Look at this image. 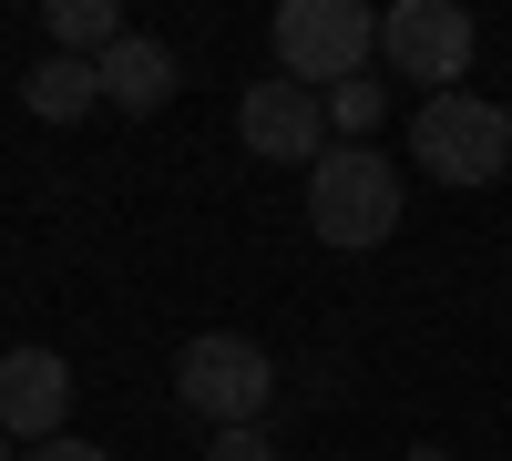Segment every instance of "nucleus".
Here are the masks:
<instances>
[{
    "mask_svg": "<svg viewBox=\"0 0 512 461\" xmlns=\"http://www.w3.org/2000/svg\"><path fill=\"white\" fill-rule=\"evenodd\" d=\"M318 103H328V134H338V144H369V134H379V113H390V93H379L369 72H359V82H338V93H318Z\"/></svg>",
    "mask_w": 512,
    "mask_h": 461,
    "instance_id": "nucleus-11",
    "label": "nucleus"
},
{
    "mask_svg": "<svg viewBox=\"0 0 512 461\" xmlns=\"http://www.w3.org/2000/svg\"><path fill=\"white\" fill-rule=\"evenodd\" d=\"M267 52H277L287 82L338 93V82H359V72L379 62V11H369V0H277Z\"/></svg>",
    "mask_w": 512,
    "mask_h": 461,
    "instance_id": "nucleus-2",
    "label": "nucleus"
},
{
    "mask_svg": "<svg viewBox=\"0 0 512 461\" xmlns=\"http://www.w3.org/2000/svg\"><path fill=\"white\" fill-rule=\"evenodd\" d=\"M62 410H72V359L62 349H0V431L21 451L62 441Z\"/></svg>",
    "mask_w": 512,
    "mask_h": 461,
    "instance_id": "nucleus-7",
    "label": "nucleus"
},
{
    "mask_svg": "<svg viewBox=\"0 0 512 461\" xmlns=\"http://www.w3.org/2000/svg\"><path fill=\"white\" fill-rule=\"evenodd\" d=\"M93 72H103V103H113V113H164V103H175V82H185L175 52H164L154 31H123Z\"/></svg>",
    "mask_w": 512,
    "mask_h": 461,
    "instance_id": "nucleus-8",
    "label": "nucleus"
},
{
    "mask_svg": "<svg viewBox=\"0 0 512 461\" xmlns=\"http://www.w3.org/2000/svg\"><path fill=\"white\" fill-rule=\"evenodd\" d=\"M472 11L461 0H390L379 11V62L400 82H431V93H461V72H472Z\"/></svg>",
    "mask_w": 512,
    "mask_h": 461,
    "instance_id": "nucleus-5",
    "label": "nucleus"
},
{
    "mask_svg": "<svg viewBox=\"0 0 512 461\" xmlns=\"http://www.w3.org/2000/svg\"><path fill=\"white\" fill-rule=\"evenodd\" d=\"M52 52H72V62H103L113 41H123V0H52Z\"/></svg>",
    "mask_w": 512,
    "mask_h": 461,
    "instance_id": "nucleus-10",
    "label": "nucleus"
},
{
    "mask_svg": "<svg viewBox=\"0 0 512 461\" xmlns=\"http://www.w3.org/2000/svg\"><path fill=\"white\" fill-rule=\"evenodd\" d=\"M21 461H113V451H103V441H72V431H62V441H41V451H21Z\"/></svg>",
    "mask_w": 512,
    "mask_h": 461,
    "instance_id": "nucleus-13",
    "label": "nucleus"
},
{
    "mask_svg": "<svg viewBox=\"0 0 512 461\" xmlns=\"http://www.w3.org/2000/svg\"><path fill=\"white\" fill-rule=\"evenodd\" d=\"M400 461H451V451H441V441H420V451H400Z\"/></svg>",
    "mask_w": 512,
    "mask_h": 461,
    "instance_id": "nucleus-14",
    "label": "nucleus"
},
{
    "mask_svg": "<svg viewBox=\"0 0 512 461\" xmlns=\"http://www.w3.org/2000/svg\"><path fill=\"white\" fill-rule=\"evenodd\" d=\"M175 400L195 421H216V431H246V421H267V400H277V359L256 339H236V328H205V339L175 349Z\"/></svg>",
    "mask_w": 512,
    "mask_h": 461,
    "instance_id": "nucleus-4",
    "label": "nucleus"
},
{
    "mask_svg": "<svg viewBox=\"0 0 512 461\" xmlns=\"http://www.w3.org/2000/svg\"><path fill=\"white\" fill-rule=\"evenodd\" d=\"M236 134L246 154H267V164H318L328 154V103L308 93V82H246V103H236Z\"/></svg>",
    "mask_w": 512,
    "mask_h": 461,
    "instance_id": "nucleus-6",
    "label": "nucleus"
},
{
    "mask_svg": "<svg viewBox=\"0 0 512 461\" xmlns=\"http://www.w3.org/2000/svg\"><path fill=\"white\" fill-rule=\"evenodd\" d=\"M410 164L431 185H492L512 164V113L482 93H420L410 113Z\"/></svg>",
    "mask_w": 512,
    "mask_h": 461,
    "instance_id": "nucleus-3",
    "label": "nucleus"
},
{
    "mask_svg": "<svg viewBox=\"0 0 512 461\" xmlns=\"http://www.w3.org/2000/svg\"><path fill=\"white\" fill-rule=\"evenodd\" d=\"M0 461H11V431H0Z\"/></svg>",
    "mask_w": 512,
    "mask_h": 461,
    "instance_id": "nucleus-15",
    "label": "nucleus"
},
{
    "mask_svg": "<svg viewBox=\"0 0 512 461\" xmlns=\"http://www.w3.org/2000/svg\"><path fill=\"white\" fill-rule=\"evenodd\" d=\"M205 461H277V441H267V421H246V431H216V441H205Z\"/></svg>",
    "mask_w": 512,
    "mask_h": 461,
    "instance_id": "nucleus-12",
    "label": "nucleus"
},
{
    "mask_svg": "<svg viewBox=\"0 0 512 461\" xmlns=\"http://www.w3.org/2000/svg\"><path fill=\"white\" fill-rule=\"evenodd\" d=\"M400 205H410L400 164H390V154H369V144H328V154L308 164V236L338 246V257H369V246H390V236H400Z\"/></svg>",
    "mask_w": 512,
    "mask_h": 461,
    "instance_id": "nucleus-1",
    "label": "nucleus"
},
{
    "mask_svg": "<svg viewBox=\"0 0 512 461\" xmlns=\"http://www.w3.org/2000/svg\"><path fill=\"white\" fill-rule=\"evenodd\" d=\"M93 103H103V72L72 62V52H41V62L21 72V113H31V123H82Z\"/></svg>",
    "mask_w": 512,
    "mask_h": 461,
    "instance_id": "nucleus-9",
    "label": "nucleus"
}]
</instances>
